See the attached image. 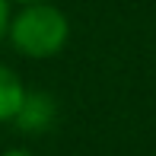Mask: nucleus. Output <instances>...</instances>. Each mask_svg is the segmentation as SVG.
Listing matches in <instances>:
<instances>
[{"label":"nucleus","mask_w":156,"mask_h":156,"mask_svg":"<svg viewBox=\"0 0 156 156\" xmlns=\"http://www.w3.org/2000/svg\"><path fill=\"white\" fill-rule=\"evenodd\" d=\"M6 41L16 54H23L29 61H51L70 41V19L51 0L23 3L10 16Z\"/></svg>","instance_id":"1"},{"label":"nucleus","mask_w":156,"mask_h":156,"mask_svg":"<svg viewBox=\"0 0 156 156\" xmlns=\"http://www.w3.org/2000/svg\"><path fill=\"white\" fill-rule=\"evenodd\" d=\"M54 118H58V102L41 89H29L13 124H19V131H26V134H41L54 124Z\"/></svg>","instance_id":"2"},{"label":"nucleus","mask_w":156,"mask_h":156,"mask_svg":"<svg viewBox=\"0 0 156 156\" xmlns=\"http://www.w3.org/2000/svg\"><path fill=\"white\" fill-rule=\"evenodd\" d=\"M26 93H29V86L23 83V76H19L10 64L0 61V124L16 121Z\"/></svg>","instance_id":"3"},{"label":"nucleus","mask_w":156,"mask_h":156,"mask_svg":"<svg viewBox=\"0 0 156 156\" xmlns=\"http://www.w3.org/2000/svg\"><path fill=\"white\" fill-rule=\"evenodd\" d=\"M10 16H13V3L0 0V45L6 41V29H10Z\"/></svg>","instance_id":"4"},{"label":"nucleus","mask_w":156,"mask_h":156,"mask_svg":"<svg viewBox=\"0 0 156 156\" xmlns=\"http://www.w3.org/2000/svg\"><path fill=\"white\" fill-rule=\"evenodd\" d=\"M0 156H32V153L23 150V147H13V150H6V153H0Z\"/></svg>","instance_id":"5"},{"label":"nucleus","mask_w":156,"mask_h":156,"mask_svg":"<svg viewBox=\"0 0 156 156\" xmlns=\"http://www.w3.org/2000/svg\"><path fill=\"white\" fill-rule=\"evenodd\" d=\"M10 3H16V6H23V3H38V0H10Z\"/></svg>","instance_id":"6"}]
</instances>
